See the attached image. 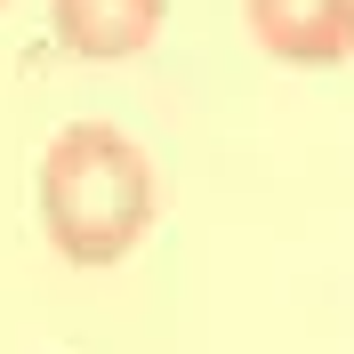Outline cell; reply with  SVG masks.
Wrapping results in <instances>:
<instances>
[{"mask_svg": "<svg viewBox=\"0 0 354 354\" xmlns=\"http://www.w3.org/2000/svg\"><path fill=\"white\" fill-rule=\"evenodd\" d=\"M41 225L65 266H121L153 225V161L113 121H73L41 153Z\"/></svg>", "mask_w": 354, "mask_h": 354, "instance_id": "cell-1", "label": "cell"}, {"mask_svg": "<svg viewBox=\"0 0 354 354\" xmlns=\"http://www.w3.org/2000/svg\"><path fill=\"white\" fill-rule=\"evenodd\" d=\"M242 24L274 65L298 73H330L354 57V0H242Z\"/></svg>", "mask_w": 354, "mask_h": 354, "instance_id": "cell-2", "label": "cell"}, {"mask_svg": "<svg viewBox=\"0 0 354 354\" xmlns=\"http://www.w3.org/2000/svg\"><path fill=\"white\" fill-rule=\"evenodd\" d=\"M169 17V0H57L48 24H57V41L88 65H121V57H145Z\"/></svg>", "mask_w": 354, "mask_h": 354, "instance_id": "cell-3", "label": "cell"}, {"mask_svg": "<svg viewBox=\"0 0 354 354\" xmlns=\"http://www.w3.org/2000/svg\"><path fill=\"white\" fill-rule=\"evenodd\" d=\"M0 8H8V0H0Z\"/></svg>", "mask_w": 354, "mask_h": 354, "instance_id": "cell-4", "label": "cell"}]
</instances>
